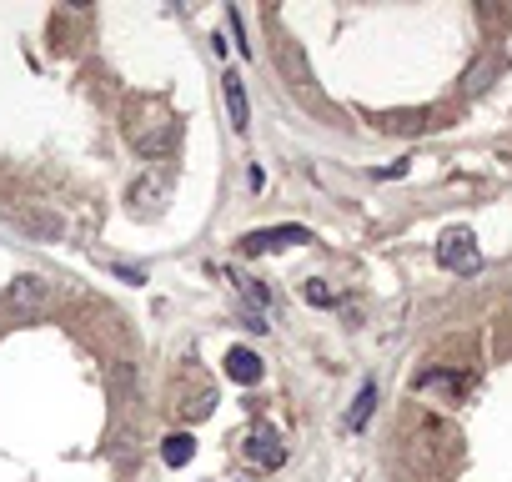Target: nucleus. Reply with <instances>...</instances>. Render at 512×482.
Listing matches in <instances>:
<instances>
[{"label":"nucleus","instance_id":"obj_1","mask_svg":"<svg viewBox=\"0 0 512 482\" xmlns=\"http://www.w3.org/2000/svg\"><path fill=\"white\" fill-rule=\"evenodd\" d=\"M176 141H181V126H176L171 116H151V121H131V146H136L141 156H151V161H161V156H171V151H176Z\"/></svg>","mask_w":512,"mask_h":482},{"label":"nucleus","instance_id":"obj_2","mask_svg":"<svg viewBox=\"0 0 512 482\" xmlns=\"http://www.w3.org/2000/svg\"><path fill=\"white\" fill-rule=\"evenodd\" d=\"M307 241H312L307 226H262V231L241 236V252L246 257H267V252H282V247H307Z\"/></svg>","mask_w":512,"mask_h":482},{"label":"nucleus","instance_id":"obj_3","mask_svg":"<svg viewBox=\"0 0 512 482\" xmlns=\"http://www.w3.org/2000/svg\"><path fill=\"white\" fill-rule=\"evenodd\" d=\"M437 267H447V272H462V277H472L477 267H482V252H477V241H472V231H447L442 241H437Z\"/></svg>","mask_w":512,"mask_h":482},{"label":"nucleus","instance_id":"obj_4","mask_svg":"<svg viewBox=\"0 0 512 482\" xmlns=\"http://www.w3.org/2000/svg\"><path fill=\"white\" fill-rule=\"evenodd\" d=\"M246 457H251L256 467H267V472H272V467L287 462V447H282V437H277L272 427H256V432L246 437Z\"/></svg>","mask_w":512,"mask_h":482},{"label":"nucleus","instance_id":"obj_5","mask_svg":"<svg viewBox=\"0 0 512 482\" xmlns=\"http://www.w3.org/2000/svg\"><path fill=\"white\" fill-rule=\"evenodd\" d=\"M6 302H11L16 312H46L51 287H46L41 277H16V282H11V292H6Z\"/></svg>","mask_w":512,"mask_h":482},{"label":"nucleus","instance_id":"obj_6","mask_svg":"<svg viewBox=\"0 0 512 482\" xmlns=\"http://www.w3.org/2000/svg\"><path fill=\"white\" fill-rule=\"evenodd\" d=\"M262 372H267V367H262V357H256L251 347H231V352H226V377H231V382L256 387V382H262Z\"/></svg>","mask_w":512,"mask_h":482},{"label":"nucleus","instance_id":"obj_7","mask_svg":"<svg viewBox=\"0 0 512 482\" xmlns=\"http://www.w3.org/2000/svg\"><path fill=\"white\" fill-rule=\"evenodd\" d=\"M221 91H226V111H231L236 136H246V126H251V106H246V86H241V76L226 71V76H221Z\"/></svg>","mask_w":512,"mask_h":482},{"label":"nucleus","instance_id":"obj_8","mask_svg":"<svg viewBox=\"0 0 512 482\" xmlns=\"http://www.w3.org/2000/svg\"><path fill=\"white\" fill-rule=\"evenodd\" d=\"M226 282H231V287H236V292H241V302H246V307H251V312H246V317H262V312H267V307H272V292H267V287H262V282H251V277H241V272H226Z\"/></svg>","mask_w":512,"mask_h":482},{"label":"nucleus","instance_id":"obj_9","mask_svg":"<svg viewBox=\"0 0 512 482\" xmlns=\"http://www.w3.org/2000/svg\"><path fill=\"white\" fill-rule=\"evenodd\" d=\"M191 457H196V437H191V432L161 437V462H166V467H186Z\"/></svg>","mask_w":512,"mask_h":482},{"label":"nucleus","instance_id":"obj_10","mask_svg":"<svg viewBox=\"0 0 512 482\" xmlns=\"http://www.w3.org/2000/svg\"><path fill=\"white\" fill-rule=\"evenodd\" d=\"M372 407H377V382H362V392H357L352 407H347V432H362L367 417H372Z\"/></svg>","mask_w":512,"mask_h":482},{"label":"nucleus","instance_id":"obj_11","mask_svg":"<svg viewBox=\"0 0 512 482\" xmlns=\"http://www.w3.org/2000/svg\"><path fill=\"white\" fill-rule=\"evenodd\" d=\"M21 226L36 231V236H46V241L61 236V221H56V216H41V211H21Z\"/></svg>","mask_w":512,"mask_h":482},{"label":"nucleus","instance_id":"obj_12","mask_svg":"<svg viewBox=\"0 0 512 482\" xmlns=\"http://www.w3.org/2000/svg\"><path fill=\"white\" fill-rule=\"evenodd\" d=\"M412 387H417V392H427V387H452V392H462V387H467V377H457V372H422Z\"/></svg>","mask_w":512,"mask_h":482},{"label":"nucleus","instance_id":"obj_13","mask_svg":"<svg viewBox=\"0 0 512 482\" xmlns=\"http://www.w3.org/2000/svg\"><path fill=\"white\" fill-rule=\"evenodd\" d=\"M216 402H221L216 392H196V397L186 402V422H201V417H211V412H216Z\"/></svg>","mask_w":512,"mask_h":482},{"label":"nucleus","instance_id":"obj_14","mask_svg":"<svg viewBox=\"0 0 512 482\" xmlns=\"http://www.w3.org/2000/svg\"><path fill=\"white\" fill-rule=\"evenodd\" d=\"M492 71H497V61H492V56H487V61H477V66L467 71V96H477V91L487 86V76H492Z\"/></svg>","mask_w":512,"mask_h":482},{"label":"nucleus","instance_id":"obj_15","mask_svg":"<svg viewBox=\"0 0 512 482\" xmlns=\"http://www.w3.org/2000/svg\"><path fill=\"white\" fill-rule=\"evenodd\" d=\"M302 297H307V302H312V307H332V302H337V297H332V287H327V282H322V277H312V282H307V287H302Z\"/></svg>","mask_w":512,"mask_h":482},{"label":"nucleus","instance_id":"obj_16","mask_svg":"<svg viewBox=\"0 0 512 482\" xmlns=\"http://www.w3.org/2000/svg\"><path fill=\"white\" fill-rule=\"evenodd\" d=\"M246 186H251V191H262V186H267V171H262V166H251V171H246Z\"/></svg>","mask_w":512,"mask_h":482},{"label":"nucleus","instance_id":"obj_17","mask_svg":"<svg viewBox=\"0 0 512 482\" xmlns=\"http://www.w3.org/2000/svg\"><path fill=\"white\" fill-rule=\"evenodd\" d=\"M116 277H121V282H131V287H141V282H146V272H131V267H116Z\"/></svg>","mask_w":512,"mask_h":482}]
</instances>
